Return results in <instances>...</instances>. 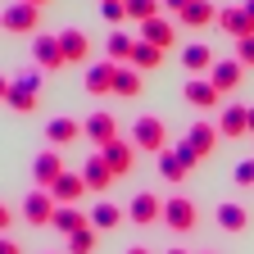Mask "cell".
<instances>
[{
    "instance_id": "1",
    "label": "cell",
    "mask_w": 254,
    "mask_h": 254,
    "mask_svg": "<svg viewBox=\"0 0 254 254\" xmlns=\"http://www.w3.org/2000/svg\"><path fill=\"white\" fill-rule=\"evenodd\" d=\"M18 213H23V222H32V227H50L55 222V213H59V200L50 195V190H27L23 195V204H18Z\"/></svg>"
},
{
    "instance_id": "2",
    "label": "cell",
    "mask_w": 254,
    "mask_h": 254,
    "mask_svg": "<svg viewBox=\"0 0 254 254\" xmlns=\"http://www.w3.org/2000/svg\"><path fill=\"white\" fill-rule=\"evenodd\" d=\"M37 95H41V73H18L9 82V95H5V105L14 114H32L37 109Z\"/></svg>"
},
{
    "instance_id": "3",
    "label": "cell",
    "mask_w": 254,
    "mask_h": 254,
    "mask_svg": "<svg viewBox=\"0 0 254 254\" xmlns=\"http://www.w3.org/2000/svg\"><path fill=\"white\" fill-rule=\"evenodd\" d=\"M132 145L136 150H150V154H164L168 150V127H164V118H136L132 123Z\"/></svg>"
},
{
    "instance_id": "4",
    "label": "cell",
    "mask_w": 254,
    "mask_h": 254,
    "mask_svg": "<svg viewBox=\"0 0 254 254\" xmlns=\"http://www.w3.org/2000/svg\"><path fill=\"white\" fill-rule=\"evenodd\" d=\"M0 27H5V32H18V37H32V32L41 27V9L27 5V0H18V5H9L5 14H0Z\"/></svg>"
},
{
    "instance_id": "5",
    "label": "cell",
    "mask_w": 254,
    "mask_h": 254,
    "mask_svg": "<svg viewBox=\"0 0 254 254\" xmlns=\"http://www.w3.org/2000/svg\"><path fill=\"white\" fill-rule=\"evenodd\" d=\"M164 222L173 232H190L200 222V209H195V200H186V195H173V200H164Z\"/></svg>"
},
{
    "instance_id": "6",
    "label": "cell",
    "mask_w": 254,
    "mask_h": 254,
    "mask_svg": "<svg viewBox=\"0 0 254 254\" xmlns=\"http://www.w3.org/2000/svg\"><path fill=\"white\" fill-rule=\"evenodd\" d=\"M182 100H186L190 109H218V105H222V95H218V86H213L209 77H186Z\"/></svg>"
},
{
    "instance_id": "7",
    "label": "cell",
    "mask_w": 254,
    "mask_h": 254,
    "mask_svg": "<svg viewBox=\"0 0 254 254\" xmlns=\"http://www.w3.org/2000/svg\"><path fill=\"white\" fill-rule=\"evenodd\" d=\"M127 218L136 222V227H150V222H164V200L150 195V190H136L132 204H127Z\"/></svg>"
},
{
    "instance_id": "8",
    "label": "cell",
    "mask_w": 254,
    "mask_h": 254,
    "mask_svg": "<svg viewBox=\"0 0 254 254\" xmlns=\"http://www.w3.org/2000/svg\"><path fill=\"white\" fill-rule=\"evenodd\" d=\"M100 154H105V164L114 168V177H127L132 173V164H136V145L132 141H109V145H100Z\"/></svg>"
},
{
    "instance_id": "9",
    "label": "cell",
    "mask_w": 254,
    "mask_h": 254,
    "mask_svg": "<svg viewBox=\"0 0 254 254\" xmlns=\"http://www.w3.org/2000/svg\"><path fill=\"white\" fill-rule=\"evenodd\" d=\"M241 77H245V64H241V59H218L213 68H209V82L218 86V95L236 91V86H241Z\"/></svg>"
},
{
    "instance_id": "10",
    "label": "cell",
    "mask_w": 254,
    "mask_h": 254,
    "mask_svg": "<svg viewBox=\"0 0 254 254\" xmlns=\"http://www.w3.org/2000/svg\"><path fill=\"white\" fill-rule=\"evenodd\" d=\"M218 136H222V132H218V123L200 118V123H190V127H186V136H182V141H186L190 150H195V154L204 159V154H209V150L218 145Z\"/></svg>"
},
{
    "instance_id": "11",
    "label": "cell",
    "mask_w": 254,
    "mask_h": 254,
    "mask_svg": "<svg viewBox=\"0 0 254 254\" xmlns=\"http://www.w3.org/2000/svg\"><path fill=\"white\" fill-rule=\"evenodd\" d=\"M32 59H37L46 73H59L64 64H68V59H64V46H59V37H37V41H32Z\"/></svg>"
},
{
    "instance_id": "12",
    "label": "cell",
    "mask_w": 254,
    "mask_h": 254,
    "mask_svg": "<svg viewBox=\"0 0 254 254\" xmlns=\"http://www.w3.org/2000/svg\"><path fill=\"white\" fill-rule=\"evenodd\" d=\"M64 173H68V168H64V159H59V150H46V154H37V164H32V177H37V186L41 190H50Z\"/></svg>"
},
{
    "instance_id": "13",
    "label": "cell",
    "mask_w": 254,
    "mask_h": 254,
    "mask_svg": "<svg viewBox=\"0 0 254 254\" xmlns=\"http://www.w3.org/2000/svg\"><path fill=\"white\" fill-rule=\"evenodd\" d=\"M82 132H86V141H95V145H109V141H118V123H114V114L95 109V114L82 123Z\"/></svg>"
},
{
    "instance_id": "14",
    "label": "cell",
    "mask_w": 254,
    "mask_h": 254,
    "mask_svg": "<svg viewBox=\"0 0 254 254\" xmlns=\"http://www.w3.org/2000/svg\"><path fill=\"white\" fill-rule=\"evenodd\" d=\"M218 132L227 136V141H241V136H250V105H227V109H222Z\"/></svg>"
},
{
    "instance_id": "15",
    "label": "cell",
    "mask_w": 254,
    "mask_h": 254,
    "mask_svg": "<svg viewBox=\"0 0 254 254\" xmlns=\"http://www.w3.org/2000/svg\"><path fill=\"white\" fill-rule=\"evenodd\" d=\"M218 27L222 32H227V37H254V23H250V14H245V5H227V9H222L218 14Z\"/></svg>"
},
{
    "instance_id": "16",
    "label": "cell",
    "mask_w": 254,
    "mask_h": 254,
    "mask_svg": "<svg viewBox=\"0 0 254 254\" xmlns=\"http://www.w3.org/2000/svg\"><path fill=\"white\" fill-rule=\"evenodd\" d=\"M141 41H150V46H159V50H168L173 41H177V27L159 14V18H145L141 23Z\"/></svg>"
},
{
    "instance_id": "17",
    "label": "cell",
    "mask_w": 254,
    "mask_h": 254,
    "mask_svg": "<svg viewBox=\"0 0 254 254\" xmlns=\"http://www.w3.org/2000/svg\"><path fill=\"white\" fill-rule=\"evenodd\" d=\"M86 190H91V186H86V177H82V173H64V177L50 186V195H55L59 204H77Z\"/></svg>"
},
{
    "instance_id": "18",
    "label": "cell",
    "mask_w": 254,
    "mask_h": 254,
    "mask_svg": "<svg viewBox=\"0 0 254 254\" xmlns=\"http://www.w3.org/2000/svg\"><path fill=\"white\" fill-rule=\"evenodd\" d=\"M77 136H86L77 118H50V123H46V141H50L55 150H59V145H73Z\"/></svg>"
},
{
    "instance_id": "19",
    "label": "cell",
    "mask_w": 254,
    "mask_h": 254,
    "mask_svg": "<svg viewBox=\"0 0 254 254\" xmlns=\"http://www.w3.org/2000/svg\"><path fill=\"white\" fill-rule=\"evenodd\" d=\"M114 77H118V64H114V59L91 64V68H86V91H91V95H109V91H114Z\"/></svg>"
},
{
    "instance_id": "20",
    "label": "cell",
    "mask_w": 254,
    "mask_h": 254,
    "mask_svg": "<svg viewBox=\"0 0 254 254\" xmlns=\"http://www.w3.org/2000/svg\"><path fill=\"white\" fill-rule=\"evenodd\" d=\"M82 177H86L91 190H109V186H114V168L105 164V154H100V150H95L86 164H82Z\"/></svg>"
},
{
    "instance_id": "21",
    "label": "cell",
    "mask_w": 254,
    "mask_h": 254,
    "mask_svg": "<svg viewBox=\"0 0 254 254\" xmlns=\"http://www.w3.org/2000/svg\"><path fill=\"white\" fill-rule=\"evenodd\" d=\"M59 46H64V59H68V64H86V59H91V41H86L82 27L59 32Z\"/></svg>"
},
{
    "instance_id": "22",
    "label": "cell",
    "mask_w": 254,
    "mask_h": 254,
    "mask_svg": "<svg viewBox=\"0 0 254 254\" xmlns=\"http://www.w3.org/2000/svg\"><path fill=\"white\" fill-rule=\"evenodd\" d=\"M177 23L182 27H209V23H218V9L209 5V0H190V5L177 14Z\"/></svg>"
},
{
    "instance_id": "23",
    "label": "cell",
    "mask_w": 254,
    "mask_h": 254,
    "mask_svg": "<svg viewBox=\"0 0 254 254\" xmlns=\"http://www.w3.org/2000/svg\"><path fill=\"white\" fill-rule=\"evenodd\" d=\"M213 64H218V59H213V50H209V46H200V41L182 50V68H186V73H195V77H200V73H209Z\"/></svg>"
},
{
    "instance_id": "24",
    "label": "cell",
    "mask_w": 254,
    "mask_h": 254,
    "mask_svg": "<svg viewBox=\"0 0 254 254\" xmlns=\"http://www.w3.org/2000/svg\"><path fill=\"white\" fill-rule=\"evenodd\" d=\"M86 222H91V218H86L77 204H59V213H55L50 227H55V232H64V236H73V232H82V227H86Z\"/></svg>"
},
{
    "instance_id": "25",
    "label": "cell",
    "mask_w": 254,
    "mask_h": 254,
    "mask_svg": "<svg viewBox=\"0 0 254 254\" xmlns=\"http://www.w3.org/2000/svg\"><path fill=\"white\" fill-rule=\"evenodd\" d=\"M123 218H127V209H118V204L100 200V204L91 209V227H95V232H114V227H118Z\"/></svg>"
},
{
    "instance_id": "26",
    "label": "cell",
    "mask_w": 254,
    "mask_h": 254,
    "mask_svg": "<svg viewBox=\"0 0 254 254\" xmlns=\"http://www.w3.org/2000/svg\"><path fill=\"white\" fill-rule=\"evenodd\" d=\"M159 64H164V50L136 37V50H132V68H136V73H154Z\"/></svg>"
},
{
    "instance_id": "27",
    "label": "cell",
    "mask_w": 254,
    "mask_h": 254,
    "mask_svg": "<svg viewBox=\"0 0 254 254\" xmlns=\"http://www.w3.org/2000/svg\"><path fill=\"white\" fill-rule=\"evenodd\" d=\"M114 95H123V100H136V95H141V73L132 68V64H118V77H114Z\"/></svg>"
},
{
    "instance_id": "28",
    "label": "cell",
    "mask_w": 254,
    "mask_h": 254,
    "mask_svg": "<svg viewBox=\"0 0 254 254\" xmlns=\"http://www.w3.org/2000/svg\"><path fill=\"white\" fill-rule=\"evenodd\" d=\"M245 222H250L245 204H236V200L218 204V227H222V232H245Z\"/></svg>"
},
{
    "instance_id": "29",
    "label": "cell",
    "mask_w": 254,
    "mask_h": 254,
    "mask_svg": "<svg viewBox=\"0 0 254 254\" xmlns=\"http://www.w3.org/2000/svg\"><path fill=\"white\" fill-rule=\"evenodd\" d=\"M105 50H109V59L114 64H132V50H136V37H127V32H109V41H105Z\"/></svg>"
},
{
    "instance_id": "30",
    "label": "cell",
    "mask_w": 254,
    "mask_h": 254,
    "mask_svg": "<svg viewBox=\"0 0 254 254\" xmlns=\"http://www.w3.org/2000/svg\"><path fill=\"white\" fill-rule=\"evenodd\" d=\"M123 5H127V18L132 23H145V18H159L164 0H123Z\"/></svg>"
},
{
    "instance_id": "31",
    "label": "cell",
    "mask_w": 254,
    "mask_h": 254,
    "mask_svg": "<svg viewBox=\"0 0 254 254\" xmlns=\"http://www.w3.org/2000/svg\"><path fill=\"white\" fill-rule=\"evenodd\" d=\"M159 173H164V182H186V164H182L173 150L159 154Z\"/></svg>"
},
{
    "instance_id": "32",
    "label": "cell",
    "mask_w": 254,
    "mask_h": 254,
    "mask_svg": "<svg viewBox=\"0 0 254 254\" xmlns=\"http://www.w3.org/2000/svg\"><path fill=\"white\" fill-rule=\"evenodd\" d=\"M68 254H95V227H91V222L68 236Z\"/></svg>"
},
{
    "instance_id": "33",
    "label": "cell",
    "mask_w": 254,
    "mask_h": 254,
    "mask_svg": "<svg viewBox=\"0 0 254 254\" xmlns=\"http://www.w3.org/2000/svg\"><path fill=\"white\" fill-rule=\"evenodd\" d=\"M100 14H105V23L118 27V23L127 18V5H123V0H100Z\"/></svg>"
},
{
    "instance_id": "34",
    "label": "cell",
    "mask_w": 254,
    "mask_h": 254,
    "mask_svg": "<svg viewBox=\"0 0 254 254\" xmlns=\"http://www.w3.org/2000/svg\"><path fill=\"white\" fill-rule=\"evenodd\" d=\"M232 177H236V186H254V159H241Z\"/></svg>"
},
{
    "instance_id": "35",
    "label": "cell",
    "mask_w": 254,
    "mask_h": 254,
    "mask_svg": "<svg viewBox=\"0 0 254 254\" xmlns=\"http://www.w3.org/2000/svg\"><path fill=\"white\" fill-rule=\"evenodd\" d=\"M236 59L245 64V68H254V37H241L236 41Z\"/></svg>"
},
{
    "instance_id": "36",
    "label": "cell",
    "mask_w": 254,
    "mask_h": 254,
    "mask_svg": "<svg viewBox=\"0 0 254 254\" xmlns=\"http://www.w3.org/2000/svg\"><path fill=\"white\" fill-rule=\"evenodd\" d=\"M173 154H177V159H182V164H186V173H190V168H195V164H200V154H195V150H190L186 141H177V145H173Z\"/></svg>"
},
{
    "instance_id": "37",
    "label": "cell",
    "mask_w": 254,
    "mask_h": 254,
    "mask_svg": "<svg viewBox=\"0 0 254 254\" xmlns=\"http://www.w3.org/2000/svg\"><path fill=\"white\" fill-rule=\"evenodd\" d=\"M9 222H14V209L0 200V236H9Z\"/></svg>"
},
{
    "instance_id": "38",
    "label": "cell",
    "mask_w": 254,
    "mask_h": 254,
    "mask_svg": "<svg viewBox=\"0 0 254 254\" xmlns=\"http://www.w3.org/2000/svg\"><path fill=\"white\" fill-rule=\"evenodd\" d=\"M0 254H23V245L14 236H0Z\"/></svg>"
},
{
    "instance_id": "39",
    "label": "cell",
    "mask_w": 254,
    "mask_h": 254,
    "mask_svg": "<svg viewBox=\"0 0 254 254\" xmlns=\"http://www.w3.org/2000/svg\"><path fill=\"white\" fill-rule=\"evenodd\" d=\"M186 5H190V0H164V9H173V14H182Z\"/></svg>"
},
{
    "instance_id": "40",
    "label": "cell",
    "mask_w": 254,
    "mask_h": 254,
    "mask_svg": "<svg viewBox=\"0 0 254 254\" xmlns=\"http://www.w3.org/2000/svg\"><path fill=\"white\" fill-rule=\"evenodd\" d=\"M5 95H9V77H5V73H0V100H5Z\"/></svg>"
},
{
    "instance_id": "41",
    "label": "cell",
    "mask_w": 254,
    "mask_h": 254,
    "mask_svg": "<svg viewBox=\"0 0 254 254\" xmlns=\"http://www.w3.org/2000/svg\"><path fill=\"white\" fill-rule=\"evenodd\" d=\"M245 14H250V23H254V0H245Z\"/></svg>"
},
{
    "instance_id": "42",
    "label": "cell",
    "mask_w": 254,
    "mask_h": 254,
    "mask_svg": "<svg viewBox=\"0 0 254 254\" xmlns=\"http://www.w3.org/2000/svg\"><path fill=\"white\" fill-rule=\"evenodd\" d=\"M127 254H150V250H145V245H132V250H127Z\"/></svg>"
},
{
    "instance_id": "43",
    "label": "cell",
    "mask_w": 254,
    "mask_h": 254,
    "mask_svg": "<svg viewBox=\"0 0 254 254\" xmlns=\"http://www.w3.org/2000/svg\"><path fill=\"white\" fill-rule=\"evenodd\" d=\"M250 132H254V105H250Z\"/></svg>"
},
{
    "instance_id": "44",
    "label": "cell",
    "mask_w": 254,
    "mask_h": 254,
    "mask_svg": "<svg viewBox=\"0 0 254 254\" xmlns=\"http://www.w3.org/2000/svg\"><path fill=\"white\" fill-rule=\"evenodd\" d=\"M27 5H37V9H41V5H46V0H27Z\"/></svg>"
},
{
    "instance_id": "45",
    "label": "cell",
    "mask_w": 254,
    "mask_h": 254,
    "mask_svg": "<svg viewBox=\"0 0 254 254\" xmlns=\"http://www.w3.org/2000/svg\"><path fill=\"white\" fill-rule=\"evenodd\" d=\"M168 254H186V250H168Z\"/></svg>"
},
{
    "instance_id": "46",
    "label": "cell",
    "mask_w": 254,
    "mask_h": 254,
    "mask_svg": "<svg viewBox=\"0 0 254 254\" xmlns=\"http://www.w3.org/2000/svg\"><path fill=\"white\" fill-rule=\"evenodd\" d=\"M204 254H209V250H204Z\"/></svg>"
}]
</instances>
